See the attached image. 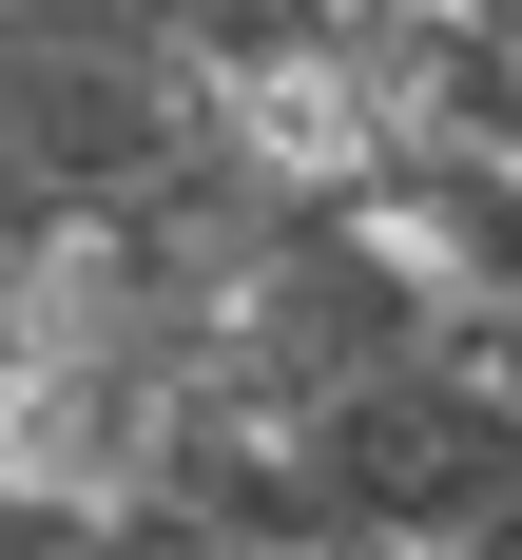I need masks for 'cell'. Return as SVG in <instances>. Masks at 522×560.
I'll return each instance as SVG.
<instances>
[{
  "instance_id": "cell-1",
  "label": "cell",
  "mask_w": 522,
  "mask_h": 560,
  "mask_svg": "<svg viewBox=\"0 0 522 560\" xmlns=\"http://www.w3.org/2000/svg\"><path fill=\"white\" fill-rule=\"evenodd\" d=\"M290 483H310V560H368V541H503L522 522V387L484 348H406L368 387H329L310 425H271Z\"/></svg>"
},
{
  "instance_id": "cell-2",
  "label": "cell",
  "mask_w": 522,
  "mask_h": 560,
  "mask_svg": "<svg viewBox=\"0 0 522 560\" xmlns=\"http://www.w3.org/2000/svg\"><path fill=\"white\" fill-rule=\"evenodd\" d=\"M368 560H522V522H503V541H368Z\"/></svg>"
}]
</instances>
